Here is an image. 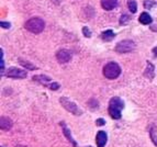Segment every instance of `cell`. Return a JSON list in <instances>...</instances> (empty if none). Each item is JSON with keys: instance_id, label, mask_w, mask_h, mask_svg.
Returning <instances> with one entry per match:
<instances>
[{"instance_id": "cell-1", "label": "cell", "mask_w": 157, "mask_h": 147, "mask_svg": "<svg viewBox=\"0 0 157 147\" xmlns=\"http://www.w3.org/2000/svg\"><path fill=\"white\" fill-rule=\"evenodd\" d=\"M124 108V103L122 99L118 97H114L109 102V114L114 120L121 119V111Z\"/></svg>"}, {"instance_id": "cell-2", "label": "cell", "mask_w": 157, "mask_h": 147, "mask_svg": "<svg viewBox=\"0 0 157 147\" xmlns=\"http://www.w3.org/2000/svg\"><path fill=\"white\" fill-rule=\"evenodd\" d=\"M24 26H25V29L31 32V33L39 34V33L43 32V30H44V28H45V23L42 19L33 18V19H30L29 21H26Z\"/></svg>"}, {"instance_id": "cell-3", "label": "cell", "mask_w": 157, "mask_h": 147, "mask_svg": "<svg viewBox=\"0 0 157 147\" xmlns=\"http://www.w3.org/2000/svg\"><path fill=\"white\" fill-rule=\"evenodd\" d=\"M121 67L117 63H109L103 67V76L108 79H115L120 76Z\"/></svg>"}, {"instance_id": "cell-4", "label": "cell", "mask_w": 157, "mask_h": 147, "mask_svg": "<svg viewBox=\"0 0 157 147\" xmlns=\"http://www.w3.org/2000/svg\"><path fill=\"white\" fill-rule=\"evenodd\" d=\"M134 47H135V44L132 41L124 40V41H121L120 43L117 44L115 51L118 53H130L134 50Z\"/></svg>"}, {"instance_id": "cell-5", "label": "cell", "mask_w": 157, "mask_h": 147, "mask_svg": "<svg viewBox=\"0 0 157 147\" xmlns=\"http://www.w3.org/2000/svg\"><path fill=\"white\" fill-rule=\"evenodd\" d=\"M60 103H62V105H63L66 110L69 111V112L73 113V114H76V115L80 114V110L78 109V107L74 102L69 101L67 98H60Z\"/></svg>"}, {"instance_id": "cell-6", "label": "cell", "mask_w": 157, "mask_h": 147, "mask_svg": "<svg viewBox=\"0 0 157 147\" xmlns=\"http://www.w3.org/2000/svg\"><path fill=\"white\" fill-rule=\"evenodd\" d=\"M6 75H7V77H10V78H25L26 71L22 70V69H20V68L12 67V68H10L6 73Z\"/></svg>"}, {"instance_id": "cell-7", "label": "cell", "mask_w": 157, "mask_h": 147, "mask_svg": "<svg viewBox=\"0 0 157 147\" xmlns=\"http://www.w3.org/2000/svg\"><path fill=\"white\" fill-rule=\"evenodd\" d=\"M56 58H57V61L62 64L68 63L71 58V53L67 50H60V51H58L57 54H56Z\"/></svg>"}, {"instance_id": "cell-8", "label": "cell", "mask_w": 157, "mask_h": 147, "mask_svg": "<svg viewBox=\"0 0 157 147\" xmlns=\"http://www.w3.org/2000/svg\"><path fill=\"white\" fill-rule=\"evenodd\" d=\"M108 141V136L107 133L103 131H99L97 134V137H96V142H97V146L98 147H105V143Z\"/></svg>"}, {"instance_id": "cell-9", "label": "cell", "mask_w": 157, "mask_h": 147, "mask_svg": "<svg viewBox=\"0 0 157 147\" xmlns=\"http://www.w3.org/2000/svg\"><path fill=\"white\" fill-rule=\"evenodd\" d=\"M118 6V0H101V7L105 10H113Z\"/></svg>"}, {"instance_id": "cell-10", "label": "cell", "mask_w": 157, "mask_h": 147, "mask_svg": "<svg viewBox=\"0 0 157 147\" xmlns=\"http://www.w3.org/2000/svg\"><path fill=\"white\" fill-rule=\"evenodd\" d=\"M0 120H1L0 121V127H1V130L2 131H9L11 129V126H12V121L9 118H7V116H1Z\"/></svg>"}, {"instance_id": "cell-11", "label": "cell", "mask_w": 157, "mask_h": 147, "mask_svg": "<svg viewBox=\"0 0 157 147\" xmlns=\"http://www.w3.org/2000/svg\"><path fill=\"white\" fill-rule=\"evenodd\" d=\"M140 22H141L142 24H151L152 23V17L149 16L148 13H146V12H143L141 14V16H140Z\"/></svg>"}, {"instance_id": "cell-12", "label": "cell", "mask_w": 157, "mask_h": 147, "mask_svg": "<svg viewBox=\"0 0 157 147\" xmlns=\"http://www.w3.org/2000/svg\"><path fill=\"white\" fill-rule=\"evenodd\" d=\"M114 36H115V34L113 33V31H111V30L102 32L101 35H100V37H101L103 41H105V42H109V41H111V40H112Z\"/></svg>"}, {"instance_id": "cell-13", "label": "cell", "mask_w": 157, "mask_h": 147, "mask_svg": "<svg viewBox=\"0 0 157 147\" xmlns=\"http://www.w3.org/2000/svg\"><path fill=\"white\" fill-rule=\"evenodd\" d=\"M34 80H36V81H40L41 84L43 85H46V87L48 86L47 82L50 81L51 78L50 77H46V76H34Z\"/></svg>"}, {"instance_id": "cell-14", "label": "cell", "mask_w": 157, "mask_h": 147, "mask_svg": "<svg viewBox=\"0 0 157 147\" xmlns=\"http://www.w3.org/2000/svg\"><path fill=\"white\" fill-rule=\"evenodd\" d=\"M128 7L132 13H135L136 10H137V3H136V1H134V0H128Z\"/></svg>"}, {"instance_id": "cell-15", "label": "cell", "mask_w": 157, "mask_h": 147, "mask_svg": "<svg viewBox=\"0 0 157 147\" xmlns=\"http://www.w3.org/2000/svg\"><path fill=\"white\" fill-rule=\"evenodd\" d=\"M19 63L21 64L23 67H25V68H28V69H32V70H35V69H37L34 65H32V64H30V63H28V62L23 61V59H19Z\"/></svg>"}, {"instance_id": "cell-16", "label": "cell", "mask_w": 157, "mask_h": 147, "mask_svg": "<svg viewBox=\"0 0 157 147\" xmlns=\"http://www.w3.org/2000/svg\"><path fill=\"white\" fill-rule=\"evenodd\" d=\"M62 126H63L64 134H65L66 136H67V138L69 139V141H71V143H73V144H74V146H76V143L74 142V141H73V138H71V134H69V130H68L67 127H66V126H64V124H63V123H62Z\"/></svg>"}, {"instance_id": "cell-17", "label": "cell", "mask_w": 157, "mask_h": 147, "mask_svg": "<svg viewBox=\"0 0 157 147\" xmlns=\"http://www.w3.org/2000/svg\"><path fill=\"white\" fill-rule=\"evenodd\" d=\"M154 5H155V2L154 1H151V0H146V1L144 2V6L147 9H151L152 8V6H154Z\"/></svg>"}, {"instance_id": "cell-18", "label": "cell", "mask_w": 157, "mask_h": 147, "mask_svg": "<svg viewBox=\"0 0 157 147\" xmlns=\"http://www.w3.org/2000/svg\"><path fill=\"white\" fill-rule=\"evenodd\" d=\"M82 33H84V34H85V36L90 37V31H89V29H88L87 26H85V28H82Z\"/></svg>"}, {"instance_id": "cell-19", "label": "cell", "mask_w": 157, "mask_h": 147, "mask_svg": "<svg viewBox=\"0 0 157 147\" xmlns=\"http://www.w3.org/2000/svg\"><path fill=\"white\" fill-rule=\"evenodd\" d=\"M48 87H50L52 90H56V89L59 88V85L58 84H52V85H48Z\"/></svg>"}, {"instance_id": "cell-20", "label": "cell", "mask_w": 157, "mask_h": 147, "mask_svg": "<svg viewBox=\"0 0 157 147\" xmlns=\"http://www.w3.org/2000/svg\"><path fill=\"white\" fill-rule=\"evenodd\" d=\"M105 121L103 120V119H98L97 120V125L100 126V125H105Z\"/></svg>"}, {"instance_id": "cell-21", "label": "cell", "mask_w": 157, "mask_h": 147, "mask_svg": "<svg viewBox=\"0 0 157 147\" xmlns=\"http://www.w3.org/2000/svg\"><path fill=\"white\" fill-rule=\"evenodd\" d=\"M1 26L2 28H6V29H9L10 28V23H8V22H1Z\"/></svg>"}, {"instance_id": "cell-22", "label": "cell", "mask_w": 157, "mask_h": 147, "mask_svg": "<svg viewBox=\"0 0 157 147\" xmlns=\"http://www.w3.org/2000/svg\"><path fill=\"white\" fill-rule=\"evenodd\" d=\"M153 54H154L155 57H157V46L154 48V50H153Z\"/></svg>"}, {"instance_id": "cell-23", "label": "cell", "mask_w": 157, "mask_h": 147, "mask_svg": "<svg viewBox=\"0 0 157 147\" xmlns=\"http://www.w3.org/2000/svg\"><path fill=\"white\" fill-rule=\"evenodd\" d=\"M16 147H25V146H22V145H18V146H16Z\"/></svg>"}]
</instances>
